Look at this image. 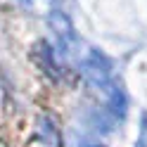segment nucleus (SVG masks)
<instances>
[{
  "mask_svg": "<svg viewBox=\"0 0 147 147\" xmlns=\"http://www.w3.org/2000/svg\"><path fill=\"white\" fill-rule=\"evenodd\" d=\"M50 26L55 29V33H57V38H59V43H62V45H69V43L74 40L71 24H69V19H67L64 14L52 12V14H50Z\"/></svg>",
  "mask_w": 147,
  "mask_h": 147,
  "instance_id": "2",
  "label": "nucleus"
},
{
  "mask_svg": "<svg viewBox=\"0 0 147 147\" xmlns=\"http://www.w3.org/2000/svg\"><path fill=\"white\" fill-rule=\"evenodd\" d=\"M83 74L88 76L90 83H95V86H100V88H107L109 95H112L114 86L109 83V62H107L100 52L93 50V52L88 55V59L83 62Z\"/></svg>",
  "mask_w": 147,
  "mask_h": 147,
  "instance_id": "1",
  "label": "nucleus"
}]
</instances>
